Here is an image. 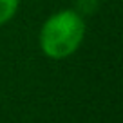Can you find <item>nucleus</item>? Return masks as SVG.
Returning a JSON list of instances; mask_svg holds the SVG:
<instances>
[{
    "label": "nucleus",
    "mask_w": 123,
    "mask_h": 123,
    "mask_svg": "<svg viewBox=\"0 0 123 123\" xmlns=\"http://www.w3.org/2000/svg\"><path fill=\"white\" fill-rule=\"evenodd\" d=\"M85 36L83 16L73 9L54 13L45 20L40 31V47L43 54L54 60L71 56L81 45Z\"/></svg>",
    "instance_id": "1"
},
{
    "label": "nucleus",
    "mask_w": 123,
    "mask_h": 123,
    "mask_svg": "<svg viewBox=\"0 0 123 123\" xmlns=\"http://www.w3.org/2000/svg\"><path fill=\"white\" fill-rule=\"evenodd\" d=\"M18 9V0H0V25L7 24Z\"/></svg>",
    "instance_id": "2"
},
{
    "label": "nucleus",
    "mask_w": 123,
    "mask_h": 123,
    "mask_svg": "<svg viewBox=\"0 0 123 123\" xmlns=\"http://www.w3.org/2000/svg\"><path fill=\"white\" fill-rule=\"evenodd\" d=\"M78 7L83 13H92L98 7V0H78Z\"/></svg>",
    "instance_id": "3"
}]
</instances>
